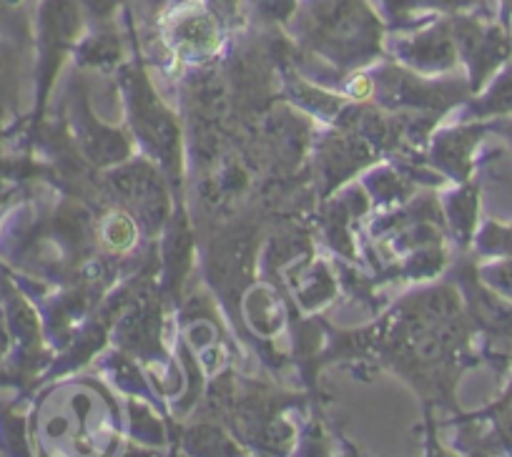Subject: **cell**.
<instances>
[{
  "label": "cell",
  "instance_id": "1",
  "mask_svg": "<svg viewBox=\"0 0 512 457\" xmlns=\"http://www.w3.org/2000/svg\"><path fill=\"white\" fill-rule=\"evenodd\" d=\"M482 244L490 247L492 252H500L505 257H512V226H497L492 224L482 237Z\"/></svg>",
  "mask_w": 512,
  "mask_h": 457
},
{
  "label": "cell",
  "instance_id": "2",
  "mask_svg": "<svg viewBox=\"0 0 512 457\" xmlns=\"http://www.w3.org/2000/svg\"><path fill=\"white\" fill-rule=\"evenodd\" d=\"M490 282L505 299H512V257L502 259L490 269Z\"/></svg>",
  "mask_w": 512,
  "mask_h": 457
},
{
  "label": "cell",
  "instance_id": "3",
  "mask_svg": "<svg viewBox=\"0 0 512 457\" xmlns=\"http://www.w3.org/2000/svg\"><path fill=\"white\" fill-rule=\"evenodd\" d=\"M495 129L500 131V134L505 136V139H507V144L512 146V113H510V116H505V119H500V121H497V124H495Z\"/></svg>",
  "mask_w": 512,
  "mask_h": 457
},
{
  "label": "cell",
  "instance_id": "4",
  "mask_svg": "<svg viewBox=\"0 0 512 457\" xmlns=\"http://www.w3.org/2000/svg\"><path fill=\"white\" fill-rule=\"evenodd\" d=\"M502 18H505V23H510V18H512V0H502Z\"/></svg>",
  "mask_w": 512,
  "mask_h": 457
}]
</instances>
